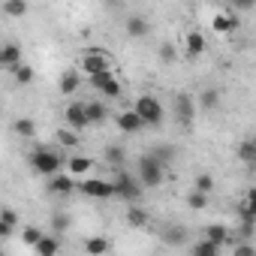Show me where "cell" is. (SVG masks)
Instances as JSON below:
<instances>
[{
    "instance_id": "29",
    "label": "cell",
    "mask_w": 256,
    "mask_h": 256,
    "mask_svg": "<svg viewBox=\"0 0 256 256\" xmlns=\"http://www.w3.org/2000/svg\"><path fill=\"white\" fill-rule=\"evenodd\" d=\"M70 223H72V217H70V214H64V211H58V214L52 217V235H58V238H60V235L70 229Z\"/></svg>"
},
{
    "instance_id": "10",
    "label": "cell",
    "mask_w": 256,
    "mask_h": 256,
    "mask_svg": "<svg viewBox=\"0 0 256 256\" xmlns=\"http://www.w3.org/2000/svg\"><path fill=\"white\" fill-rule=\"evenodd\" d=\"M0 66L10 70V72H16V70L22 66V48H18L16 42H6V46H4V52H0Z\"/></svg>"
},
{
    "instance_id": "22",
    "label": "cell",
    "mask_w": 256,
    "mask_h": 256,
    "mask_svg": "<svg viewBox=\"0 0 256 256\" xmlns=\"http://www.w3.org/2000/svg\"><path fill=\"white\" fill-rule=\"evenodd\" d=\"M126 223L136 226V229H145L148 226V211L142 205H130V211H126Z\"/></svg>"
},
{
    "instance_id": "23",
    "label": "cell",
    "mask_w": 256,
    "mask_h": 256,
    "mask_svg": "<svg viewBox=\"0 0 256 256\" xmlns=\"http://www.w3.org/2000/svg\"><path fill=\"white\" fill-rule=\"evenodd\" d=\"M0 10H4V16H12V18H22V16H28V4L24 0H4L0 4Z\"/></svg>"
},
{
    "instance_id": "15",
    "label": "cell",
    "mask_w": 256,
    "mask_h": 256,
    "mask_svg": "<svg viewBox=\"0 0 256 256\" xmlns=\"http://www.w3.org/2000/svg\"><path fill=\"white\" fill-rule=\"evenodd\" d=\"M124 30L130 34L133 40H142V36H148L151 24H148V18H145V16H130V18H126V24H124Z\"/></svg>"
},
{
    "instance_id": "14",
    "label": "cell",
    "mask_w": 256,
    "mask_h": 256,
    "mask_svg": "<svg viewBox=\"0 0 256 256\" xmlns=\"http://www.w3.org/2000/svg\"><path fill=\"white\" fill-rule=\"evenodd\" d=\"M235 154H238V160H241L244 166L256 169V139H241L238 148H235Z\"/></svg>"
},
{
    "instance_id": "27",
    "label": "cell",
    "mask_w": 256,
    "mask_h": 256,
    "mask_svg": "<svg viewBox=\"0 0 256 256\" xmlns=\"http://www.w3.org/2000/svg\"><path fill=\"white\" fill-rule=\"evenodd\" d=\"M66 166H70V175L76 178V175H84L88 169H94V160H90V157H78V154H76V157H70V163H66Z\"/></svg>"
},
{
    "instance_id": "11",
    "label": "cell",
    "mask_w": 256,
    "mask_h": 256,
    "mask_svg": "<svg viewBox=\"0 0 256 256\" xmlns=\"http://www.w3.org/2000/svg\"><path fill=\"white\" fill-rule=\"evenodd\" d=\"M48 193H58V196H72L76 193V181H72V175H54V178H48Z\"/></svg>"
},
{
    "instance_id": "39",
    "label": "cell",
    "mask_w": 256,
    "mask_h": 256,
    "mask_svg": "<svg viewBox=\"0 0 256 256\" xmlns=\"http://www.w3.org/2000/svg\"><path fill=\"white\" fill-rule=\"evenodd\" d=\"M100 94H102V96H120V94H124V88H120V82L114 78V82H108V84H106Z\"/></svg>"
},
{
    "instance_id": "35",
    "label": "cell",
    "mask_w": 256,
    "mask_h": 256,
    "mask_svg": "<svg viewBox=\"0 0 256 256\" xmlns=\"http://www.w3.org/2000/svg\"><path fill=\"white\" fill-rule=\"evenodd\" d=\"M34 76H36V72H34V66H30V64H22V66L16 70V82H18V84H30V82H34Z\"/></svg>"
},
{
    "instance_id": "1",
    "label": "cell",
    "mask_w": 256,
    "mask_h": 256,
    "mask_svg": "<svg viewBox=\"0 0 256 256\" xmlns=\"http://www.w3.org/2000/svg\"><path fill=\"white\" fill-rule=\"evenodd\" d=\"M28 163H30V169L36 175H46V178H54V175L64 172V157L54 148H36V151H30Z\"/></svg>"
},
{
    "instance_id": "31",
    "label": "cell",
    "mask_w": 256,
    "mask_h": 256,
    "mask_svg": "<svg viewBox=\"0 0 256 256\" xmlns=\"http://www.w3.org/2000/svg\"><path fill=\"white\" fill-rule=\"evenodd\" d=\"M58 145H64V148H76L78 145V133L76 130H58Z\"/></svg>"
},
{
    "instance_id": "30",
    "label": "cell",
    "mask_w": 256,
    "mask_h": 256,
    "mask_svg": "<svg viewBox=\"0 0 256 256\" xmlns=\"http://www.w3.org/2000/svg\"><path fill=\"white\" fill-rule=\"evenodd\" d=\"M16 133H18V136H24V139H34L36 124H34L30 118H18V120H16Z\"/></svg>"
},
{
    "instance_id": "38",
    "label": "cell",
    "mask_w": 256,
    "mask_h": 256,
    "mask_svg": "<svg viewBox=\"0 0 256 256\" xmlns=\"http://www.w3.org/2000/svg\"><path fill=\"white\" fill-rule=\"evenodd\" d=\"M160 60H163V64H172V60H178V48H175L172 42H163V46H160Z\"/></svg>"
},
{
    "instance_id": "16",
    "label": "cell",
    "mask_w": 256,
    "mask_h": 256,
    "mask_svg": "<svg viewBox=\"0 0 256 256\" xmlns=\"http://www.w3.org/2000/svg\"><path fill=\"white\" fill-rule=\"evenodd\" d=\"M184 48H187V54H190V58H199V54L208 48V42H205V36H202L199 30H190V34H187V40H184Z\"/></svg>"
},
{
    "instance_id": "18",
    "label": "cell",
    "mask_w": 256,
    "mask_h": 256,
    "mask_svg": "<svg viewBox=\"0 0 256 256\" xmlns=\"http://www.w3.org/2000/svg\"><path fill=\"white\" fill-rule=\"evenodd\" d=\"M58 88H60V94H64V96H72V94L82 88V76H78V72H72V70H66V72L60 76V84H58Z\"/></svg>"
},
{
    "instance_id": "42",
    "label": "cell",
    "mask_w": 256,
    "mask_h": 256,
    "mask_svg": "<svg viewBox=\"0 0 256 256\" xmlns=\"http://www.w3.org/2000/svg\"><path fill=\"white\" fill-rule=\"evenodd\" d=\"M4 256H6V253H4Z\"/></svg>"
},
{
    "instance_id": "5",
    "label": "cell",
    "mask_w": 256,
    "mask_h": 256,
    "mask_svg": "<svg viewBox=\"0 0 256 256\" xmlns=\"http://www.w3.org/2000/svg\"><path fill=\"white\" fill-rule=\"evenodd\" d=\"M172 112H175V120L184 126V130H190L193 126V118H196V100H193V94H175V100H172Z\"/></svg>"
},
{
    "instance_id": "33",
    "label": "cell",
    "mask_w": 256,
    "mask_h": 256,
    "mask_svg": "<svg viewBox=\"0 0 256 256\" xmlns=\"http://www.w3.org/2000/svg\"><path fill=\"white\" fill-rule=\"evenodd\" d=\"M193 190H199V193H211L214 190V178L208 175V172H202V175H196V181H193Z\"/></svg>"
},
{
    "instance_id": "20",
    "label": "cell",
    "mask_w": 256,
    "mask_h": 256,
    "mask_svg": "<svg viewBox=\"0 0 256 256\" xmlns=\"http://www.w3.org/2000/svg\"><path fill=\"white\" fill-rule=\"evenodd\" d=\"M88 106V120L90 124H102L106 118H108V108H106V102H100V100H90V102H84Z\"/></svg>"
},
{
    "instance_id": "25",
    "label": "cell",
    "mask_w": 256,
    "mask_h": 256,
    "mask_svg": "<svg viewBox=\"0 0 256 256\" xmlns=\"http://www.w3.org/2000/svg\"><path fill=\"white\" fill-rule=\"evenodd\" d=\"M124 160H126V151L124 145H108L106 148V163L114 166V169H124Z\"/></svg>"
},
{
    "instance_id": "2",
    "label": "cell",
    "mask_w": 256,
    "mask_h": 256,
    "mask_svg": "<svg viewBox=\"0 0 256 256\" xmlns=\"http://www.w3.org/2000/svg\"><path fill=\"white\" fill-rule=\"evenodd\" d=\"M166 169H169V166H163L151 151H148V154H142V157H139V181H142V187H145V190L160 187V184H163V178H166Z\"/></svg>"
},
{
    "instance_id": "40",
    "label": "cell",
    "mask_w": 256,
    "mask_h": 256,
    "mask_svg": "<svg viewBox=\"0 0 256 256\" xmlns=\"http://www.w3.org/2000/svg\"><path fill=\"white\" fill-rule=\"evenodd\" d=\"M232 256H256V247H253V244H247V241H241V244L232 250Z\"/></svg>"
},
{
    "instance_id": "32",
    "label": "cell",
    "mask_w": 256,
    "mask_h": 256,
    "mask_svg": "<svg viewBox=\"0 0 256 256\" xmlns=\"http://www.w3.org/2000/svg\"><path fill=\"white\" fill-rule=\"evenodd\" d=\"M88 82H90V88H94V90H102L108 82H114V70H106V72H100V76H90Z\"/></svg>"
},
{
    "instance_id": "37",
    "label": "cell",
    "mask_w": 256,
    "mask_h": 256,
    "mask_svg": "<svg viewBox=\"0 0 256 256\" xmlns=\"http://www.w3.org/2000/svg\"><path fill=\"white\" fill-rule=\"evenodd\" d=\"M16 223H18V211L16 208H4V214H0V226L16 229Z\"/></svg>"
},
{
    "instance_id": "8",
    "label": "cell",
    "mask_w": 256,
    "mask_h": 256,
    "mask_svg": "<svg viewBox=\"0 0 256 256\" xmlns=\"http://www.w3.org/2000/svg\"><path fill=\"white\" fill-rule=\"evenodd\" d=\"M82 70H84L88 78H90V76H100V72H106V70H112V66H108L106 52H100V48H88L84 58H82Z\"/></svg>"
},
{
    "instance_id": "36",
    "label": "cell",
    "mask_w": 256,
    "mask_h": 256,
    "mask_svg": "<svg viewBox=\"0 0 256 256\" xmlns=\"http://www.w3.org/2000/svg\"><path fill=\"white\" fill-rule=\"evenodd\" d=\"M151 154H154V157H157L163 166H169V163L175 160V148H169V145H163V148H154Z\"/></svg>"
},
{
    "instance_id": "13",
    "label": "cell",
    "mask_w": 256,
    "mask_h": 256,
    "mask_svg": "<svg viewBox=\"0 0 256 256\" xmlns=\"http://www.w3.org/2000/svg\"><path fill=\"white\" fill-rule=\"evenodd\" d=\"M238 24H241V22H238L235 12H217V16L211 18V28H214L217 34H232Z\"/></svg>"
},
{
    "instance_id": "12",
    "label": "cell",
    "mask_w": 256,
    "mask_h": 256,
    "mask_svg": "<svg viewBox=\"0 0 256 256\" xmlns=\"http://www.w3.org/2000/svg\"><path fill=\"white\" fill-rule=\"evenodd\" d=\"M163 241H166L169 247H181V244H187V241H190V232H187V226L172 223V226H166V229H163Z\"/></svg>"
},
{
    "instance_id": "7",
    "label": "cell",
    "mask_w": 256,
    "mask_h": 256,
    "mask_svg": "<svg viewBox=\"0 0 256 256\" xmlns=\"http://www.w3.org/2000/svg\"><path fill=\"white\" fill-rule=\"evenodd\" d=\"M64 120H66L70 130L82 133L84 126H90V120H88V106H84V102H78V100H72V102L66 106V112H64Z\"/></svg>"
},
{
    "instance_id": "4",
    "label": "cell",
    "mask_w": 256,
    "mask_h": 256,
    "mask_svg": "<svg viewBox=\"0 0 256 256\" xmlns=\"http://www.w3.org/2000/svg\"><path fill=\"white\" fill-rule=\"evenodd\" d=\"M133 108H136V114L145 120V126H160V124H163V118H166V108H163V106H160V100H157V96H151V94L139 96Z\"/></svg>"
},
{
    "instance_id": "19",
    "label": "cell",
    "mask_w": 256,
    "mask_h": 256,
    "mask_svg": "<svg viewBox=\"0 0 256 256\" xmlns=\"http://www.w3.org/2000/svg\"><path fill=\"white\" fill-rule=\"evenodd\" d=\"M58 253H60V238L58 235H46L36 244V256H58Z\"/></svg>"
},
{
    "instance_id": "21",
    "label": "cell",
    "mask_w": 256,
    "mask_h": 256,
    "mask_svg": "<svg viewBox=\"0 0 256 256\" xmlns=\"http://www.w3.org/2000/svg\"><path fill=\"white\" fill-rule=\"evenodd\" d=\"M205 238H208V241H214L217 247H223V244H226L232 235H229V229H226V226H220V223H211V226L205 229Z\"/></svg>"
},
{
    "instance_id": "6",
    "label": "cell",
    "mask_w": 256,
    "mask_h": 256,
    "mask_svg": "<svg viewBox=\"0 0 256 256\" xmlns=\"http://www.w3.org/2000/svg\"><path fill=\"white\" fill-rule=\"evenodd\" d=\"M78 190L88 199H112L114 196V181H102V178H88L78 184Z\"/></svg>"
},
{
    "instance_id": "9",
    "label": "cell",
    "mask_w": 256,
    "mask_h": 256,
    "mask_svg": "<svg viewBox=\"0 0 256 256\" xmlns=\"http://www.w3.org/2000/svg\"><path fill=\"white\" fill-rule=\"evenodd\" d=\"M114 124H118V130H120V133H130V136H133V133H139L142 126H145V120L136 114V108H126V112H120Z\"/></svg>"
},
{
    "instance_id": "28",
    "label": "cell",
    "mask_w": 256,
    "mask_h": 256,
    "mask_svg": "<svg viewBox=\"0 0 256 256\" xmlns=\"http://www.w3.org/2000/svg\"><path fill=\"white\" fill-rule=\"evenodd\" d=\"M42 238H46V232H42L40 226H24V229H22V241H24L28 247H34V250H36V244H40Z\"/></svg>"
},
{
    "instance_id": "41",
    "label": "cell",
    "mask_w": 256,
    "mask_h": 256,
    "mask_svg": "<svg viewBox=\"0 0 256 256\" xmlns=\"http://www.w3.org/2000/svg\"><path fill=\"white\" fill-rule=\"evenodd\" d=\"M244 202H250V205H256V187H250V190L244 193Z\"/></svg>"
},
{
    "instance_id": "24",
    "label": "cell",
    "mask_w": 256,
    "mask_h": 256,
    "mask_svg": "<svg viewBox=\"0 0 256 256\" xmlns=\"http://www.w3.org/2000/svg\"><path fill=\"white\" fill-rule=\"evenodd\" d=\"M199 106H202L205 112H214V108L220 106V90H217V88H205V90L199 94Z\"/></svg>"
},
{
    "instance_id": "26",
    "label": "cell",
    "mask_w": 256,
    "mask_h": 256,
    "mask_svg": "<svg viewBox=\"0 0 256 256\" xmlns=\"http://www.w3.org/2000/svg\"><path fill=\"white\" fill-rule=\"evenodd\" d=\"M190 256H220V247H217L214 241L202 238V241H196V244L190 247Z\"/></svg>"
},
{
    "instance_id": "3",
    "label": "cell",
    "mask_w": 256,
    "mask_h": 256,
    "mask_svg": "<svg viewBox=\"0 0 256 256\" xmlns=\"http://www.w3.org/2000/svg\"><path fill=\"white\" fill-rule=\"evenodd\" d=\"M142 193H145V187H142L139 178H133L130 172H124V169H114V196L118 199H124V202H139Z\"/></svg>"
},
{
    "instance_id": "34",
    "label": "cell",
    "mask_w": 256,
    "mask_h": 256,
    "mask_svg": "<svg viewBox=\"0 0 256 256\" xmlns=\"http://www.w3.org/2000/svg\"><path fill=\"white\" fill-rule=\"evenodd\" d=\"M187 205H190L193 211H202V208L208 205V196L199 193V190H190V193H187Z\"/></svg>"
},
{
    "instance_id": "17",
    "label": "cell",
    "mask_w": 256,
    "mask_h": 256,
    "mask_svg": "<svg viewBox=\"0 0 256 256\" xmlns=\"http://www.w3.org/2000/svg\"><path fill=\"white\" fill-rule=\"evenodd\" d=\"M108 247H112V241H108L106 235H94V238L84 241V253H88V256H106Z\"/></svg>"
}]
</instances>
